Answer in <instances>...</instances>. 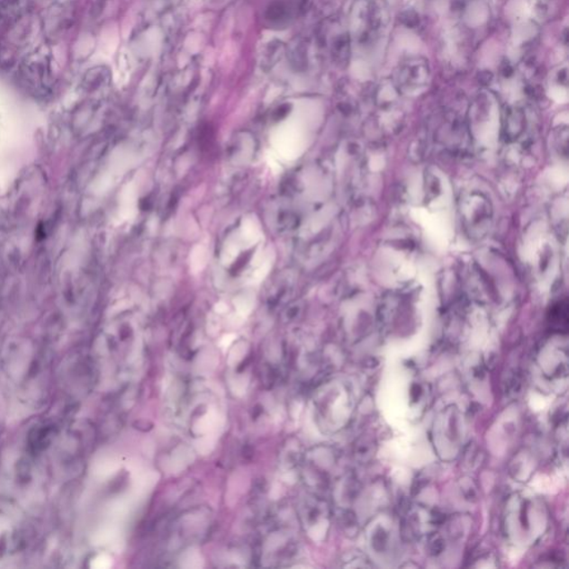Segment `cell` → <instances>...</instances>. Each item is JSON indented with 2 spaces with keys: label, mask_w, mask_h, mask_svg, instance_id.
Listing matches in <instances>:
<instances>
[{
  "label": "cell",
  "mask_w": 569,
  "mask_h": 569,
  "mask_svg": "<svg viewBox=\"0 0 569 569\" xmlns=\"http://www.w3.org/2000/svg\"><path fill=\"white\" fill-rule=\"evenodd\" d=\"M355 9L356 40L363 49L376 45L387 26V12L379 0H359Z\"/></svg>",
  "instance_id": "cell-1"
},
{
  "label": "cell",
  "mask_w": 569,
  "mask_h": 569,
  "mask_svg": "<svg viewBox=\"0 0 569 569\" xmlns=\"http://www.w3.org/2000/svg\"><path fill=\"white\" fill-rule=\"evenodd\" d=\"M429 68L424 59H414L405 61L397 71L402 83H424L429 79Z\"/></svg>",
  "instance_id": "cell-2"
}]
</instances>
